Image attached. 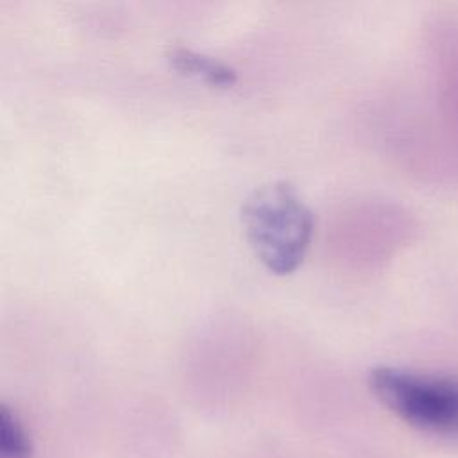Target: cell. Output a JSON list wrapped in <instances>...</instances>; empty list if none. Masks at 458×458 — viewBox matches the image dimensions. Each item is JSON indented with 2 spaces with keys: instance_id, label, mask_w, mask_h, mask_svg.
Masks as SVG:
<instances>
[{
  "instance_id": "1",
  "label": "cell",
  "mask_w": 458,
  "mask_h": 458,
  "mask_svg": "<svg viewBox=\"0 0 458 458\" xmlns=\"http://www.w3.org/2000/svg\"><path fill=\"white\" fill-rule=\"evenodd\" d=\"M242 222L250 247L272 274H292L302 263L313 213L292 182L272 181L250 191L242 204Z\"/></svg>"
},
{
  "instance_id": "2",
  "label": "cell",
  "mask_w": 458,
  "mask_h": 458,
  "mask_svg": "<svg viewBox=\"0 0 458 458\" xmlns=\"http://www.w3.org/2000/svg\"><path fill=\"white\" fill-rule=\"evenodd\" d=\"M369 381L376 397L410 426L435 435H458V379L379 367Z\"/></svg>"
},
{
  "instance_id": "3",
  "label": "cell",
  "mask_w": 458,
  "mask_h": 458,
  "mask_svg": "<svg viewBox=\"0 0 458 458\" xmlns=\"http://www.w3.org/2000/svg\"><path fill=\"white\" fill-rule=\"evenodd\" d=\"M166 59L179 73L202 79L211 86L227 88L233 86L238 79L233 66L188 47H170L166 52Z\"/></svg>"
},
{
  "instance_id": "4",
  "label": "cell",
  "mask_w": 458,
  "mask_h": 458,
  "mask_svg": "<svg viewBox=\"0 0 458 458\" xmlns=\"http://www.w3.org/2000/svg\"><path fill=\"white\" fill-rule=\"evenodd\" d=\"M32 451L30 438L18 420V417L7 408L0 410V453L2 458H29Z\"/></svg>"
}]
</instances>
